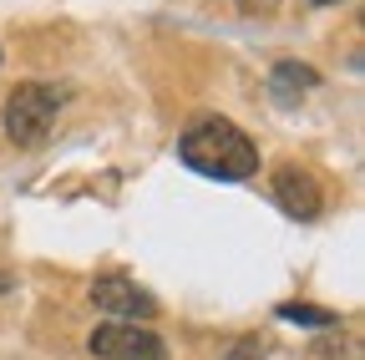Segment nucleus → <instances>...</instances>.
<instances>
[{
    "label": "nucleus",
    "instance_id": "obj_1",
    "mask_svg": "<svg viewBox=\"0 0 365 360\" xmlns=\"http://www.w3.org/2000/svg\"><path fill=\"white\" fill-rule=\"evenodd\" d=\"M178 158H182V168L218 178V183H244V178L259 173V148L228 117H198L178 138Z\"/></svg>",
    "mask_w": 365,
    "mask_h": 360
},
{
    "label": "nucleus",
    "instance_id": "obj_2",
    "mask_svg": "<svg viewBox=\"0 0 365 360\" xmlns=\"http://www.w3.org/2000/svg\"><path fill=\"white\" fill-rule=\"evenodd\" d=\"M61 102H66V97L56 92V86H46V81H21L16 92L6 97V132H11V143H21V148L41 143L46 132H51Z\"/></svg>",
    "mask_w": 365,
    "mask_h": 360
},
{
    "label": "nucleus",
    "instance_id": "obj_3",
    "mask_svg": "<svg viewBox=\"0 0 365 360\" xmlns=\"http://www.w3.org/2000/svg\"><path fill=\"white\" fill-rule=\"evenodd\" d=\"M86 350L97 360H168V340L148 325H132V320H112L97 325L86 340Z\"/></svg>",
    "mask_w": 365,
    "mask_h": 360
},
{
    "label": "nucleus",
    "instance_id": "obj_4",
    "mask_svg": "<svg viewBox=\"0 0 365 360\" xmlns=\"http://www.w3.org/2000/svg\"><path fill=\"white\" fill-rule=\"evenodd\" d=\"M91 304L107 309V314H122V320H132V325L158 314V299L143 284H132L127 274H102L97 284H91Z\"/></svg>",
    "mask_w": 365,
    "mask_h": 360
},
{
    "label": "nucleus",
    "instance_id": "obj_5",
    "mask_svg": "<svg viewBox=\"0 0 365 360\" xmlns=\"http://www.w3.org/2000/svg\"><path fill=\"white\" fill-rule=\"evenodd\" d=\"M274 203H279L289 218H319L325 193H319L314 173H304L299 163H284L279 173H274Z\"/></svg>",
    "mask_w": 365,
    "mask_h": 360
},
{
    "label": "nucleus",
    "instance_id": "obj_6",
    "mask_svg": "<svg viewBox=\"0 0 365 360\" xmlns=\"http://www.w3.org/2000/svg\"><path fill=\"white\" fill-rule=\"evenodd\" d=\"M319 86V71L314 66H299V61H279L269 71V92H274V102L279 107H294L304 92H314Z\"/></svg>",
    "mask_w": 365,
    "mask_h": 360
},
{
    "label": "nucleus",
    "instance_id": "obj_7",
    "mask_svg": "<svg viewBox=\"0 0 365 360\" xmlns=\"http://www.w3.org/2000/svg\"><path fill=\"white\" fill-rule=\"evenodd\" d=\"M279 320H289V325H309V330H335L340 325V314L335 309H325V304H279Z\"/></svg>",
    "mask_w": 365,
    "mask_h": 360
},
{
    "label": "nucleus",
    "instance_id": "obj_8",
    "mask_svg": "<svg viewBox=\"0 0 365 360\" xmlns=\"http://www.w3.org/2000/svg\"><path fill=\"white\" fill-rule=\"evenodd\" d=\"M264 350H269V345H264L259 335H249V340H239L234 350H228V360H264Z\"/></svg>",
    "mask_w": 365,
    "mask_h": 360
},
{
    "label": "nucleus",
    "instance_id": "obj_9",
    "mask_svg": "<svg viewBox=\"0 0 365 360\" xmlns=\"http://www.w3.org/2000/svg\"><path fill=\"white\" fill-rule=\"evenodd\" d=\"M279 0H239V11H249V16H264V11H274Z\"/></svg>",
    "mask_w": 365,
    "mask_h": 360
},
{
    "label": "nucleus",
    "instance_id": "obj_10",
    "mask_svg": "<svg viewBox=\"0 0 365 360\" xmlns=\"http://www.w3.org/2000/svg\"><path fill=\"white\" fill-rule=\"evenodd\" d=\"M16 289V274H11V269H0V294H11Z\"/></svg>",
    "mask_w": 365,
    "mask_h": 360
},
{
    "label": "nucleus",
    "instance_id": "obj_11",
    "mask_svg": "<svg viewBox=\"0 0 365 360\" xmlns=\"http://www.w3.org/2000/svg\"><path fill=\"white\" fill-rule=\"evenodd\" d=\"M314 6H335V0H314Z\"/></svg>",
    "mask_w": 365,
    "mask_h": 360
},
{
    "label": "nucleus",
    "instance_id": "obj_12",
    "mask_svg": "<svg viewBox=\"0 0 365 360\" xmlns=\"http://www.w3.org/2000/svg\"><path fill=\"white\" fill-rule=\"evenodd\" d=\"M0 61H6V51H0Z\"/></svg>",
    "mask_w": 365,
    "mask_h": 360
}]
</instances>
